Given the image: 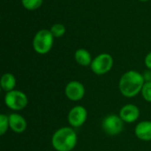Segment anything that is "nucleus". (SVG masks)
<instances>
[{"mask_svg": "<svg viewBox=\"0 0 151 151\" xmlns=\"http://www.w3.org/2000/svg\"><path fill=\"white\" fill-rule=\"evenodd\" d=\"M88 118V112L85 107L81 105H76L73 107L67 116L68 123L71 127L78 128L81 127L86 122Z\"/></svg>", "mask_w": 151, "mask_h": 151, "instance_id": "7", "label": "nucleus"}, {"mask_svg": "<svg viewBox=\"0 0 151 151\" xmlns=\"http://www.w3.org/2000/svg\"><path fill=\"white\" fill-rule=\"evenodd\" d=\"M139 1H141V2H147V1H149V0H139Z\"/></svg>", "mask_w": 151, "mask_h": 151, "instance_id": "20", "label": "nucleus"}, {"mask_svg": "<svg viewBox=\"0 0 151 151\" xmlns=\"http://www.w3.org/2000/svg\"><path fill=\"white\" fill-rule=\"evenodd\" d=\"M75 61L82 65V66H88L92 63V58L90 53L85 49H79L74 53Z\"/></svg>", "mask_w": 151, "mask_h": 151, "instance_id": "12", "label": "nucleus"}, {"mask_svg": "<svg viewBox=\"0 0 151 151\" xmlns=\"http://www.w3.org/2000/svg\"><path fill=\"white\" fill-rule=\"evenodd\" d=\"M136 137L142 141H151V121L145 120L137 124L134 130Z\"/></svg>", "mask_w": 151, "mask_h": 151, "instance_id": "11", "label": "nucleus"}, {"mask_svg": "<svg viewBox=\"0 0 151 151\" xmlns=\"http://www.w3.org/2000/svg\"><path fill=\"white\" fill-rule=\"evenodd\" d=\"M144 63H145V65L148 69H150L151 71V52H150L146 58H145V60H144Z\"/></svg>", "mask_w": 151, "mask_h": 151, "instance_id": "18", "label": "nucleus"}, {"mask_svg": "<svg viewBox=\"0 0 151 151\" xmlns=\"http://www.w3.org/2000/svg\"><path fill=\"white\" fill-rule=\"evenodd\" d=\"M113 66V58L108 53H102L96 56L90 65L91 70L97 75H104L110 72Z\"/></svg>", "mask_w": 151, "mask_h": 151, "instance_id": "5", "label": "nucleus"}, {"mask_svg": "<svg viewBox=\"0 0 151 151\" xmlns=\"http://www.w3.org/2000/svg\"><path fill=\"white\" fill-rule=\"evenodd\" d=\"M140 116V110L139 108L132 104H126L120 109L119 117L125 123H134L135 122Z\"/></svg>", "mask_w": 151, "mask_h": 151, "instance_id": "9", "label": "nucleus"}, {"mask_svg": "<svg viewBox=\"0 0 151 151\" xmlns=\"http://www.w3.org/2000/svg\"><path fill=\"white\" fill-rule=\"evenodd\" d=\"M0 83L2 89L7 93L12 90H14V88L16 86V79L13 74L7 73L3 74Z\"/></svg>", "mask_w": 151, "mask_h": 151, "instance_id": "13", "label": "nucleus"}, {"mask_svg": "<svg viewBox=\"0 0 151 151\" xmlns=\"http://www.w3.org/2000/svg\"><path fill=\"white\" fill-rule=\"evenodd\" d=\"M54 42V36L51 34L50 30L42 29L38 31L34 39H33V48L35 52L38 54H46L48 53L52 46Z\"/></svg>", "mask_w": 151, "mask_h": 151, "instance_id": "3", "label": "nucleus"}, {"mask_svg": "<svg viewBox=\"0 0 151 151\" xmlns=\"http://www.w3.org/2000/svg\"><path fill=\"white\" fill-rule=\"evenodd\" d=\"M143 76H144L145 81H151V71L146 72Z\"/></svg>", "mask_w": 151, "mask_h": 151, "instance_id": "19", "label": "nucleus"}, {"mask_svg": "<svg viewBox=\"0 0 151 151\" xmlns=\"http://www.w3.org/2000/svg\"><path fill=\"white\" fill-rule=\"evenodd\" d=\"M142 95L147 102L151 103V81H145L142 89Z\"/></svg>", "mask_w": 151, "mask_h": 151, "instance_id": "16", "label": "nucleus"}, {"mask_svg": "<svg viewBox=\"0 0 151 151\" xmlns=\"http://www.w3.org/2000/svg\"><path fill=\"white\" fill-rule=\"evenodd\" d=\"M5 105L12 111H21L28 104L27 96L19 90H12L7 92L4 96Z\"/></svg>", "mask_w": 151, "mask_h": 151, "instance_id": "4", "label": "nucleus"}, {"mask_svg": "<svg viewBox=\"0 0 151 151\" xmlns=\"http://www.w3.org/2000/svg\"><path fill=\"white\" fill-rule=\"evenodd\" d=\"M9 127V117L4 114L0 115V134L4 135Z\"/></svg>", "mask_w": 151, "mask_h": 151, "instance_id": "17", "label": "nucleus"}, {"mask_svg": "<svg viewBox=\"0 0 151 151\" xmlns=\"http://www.w3.org/2000/svg\"><path fill=\"white\" fill-rule=\"evenodd\" d=\"M102 128L108 135H118L123 131L124 121L121 119L119 115L118 116L115 114H111L104 119L102 122Z\"/></svg>", "mask_w": 151, "mask_h": 151, "instance_id": "6", "label": "nucleus"}, {"mask_svg": "<svg viewBox=\"0 0 151 151\" xmlns=\"http://www.w3.org/2000/svg\"><path fill=\"white\" fill-rule=\"evenodd\" d=\"M144 83L145 79L142 73L137 71L130 70L121 76L119 88L120 93L125 97L132 98L142 92Z\"/></svg>", "mask_w": 151, "mask_h": 151, "instance_id": "1", "label": "nucleus"}, {"mask_svg": "<svg viewBox=\"0 0 151 151\" xmlns=\"http://www.w3.org/2000/svg\"><path fill=\"white\" fill-rule=\"evenodd\" d=\"M66 97L71 101H80L84 97L85 88L82 83L78 81H70L65 88Z\"/></svg>", "mask_w": 151, "mask_h": 151, "instance_id": "8", "label": "nucleus"}, {"mask_svg": "<svg viewBox=\"0 0 151 151\" xmlns=\"http://www.w3.org/2000/svg\"><path fill=\"white\" fill-rule=\"evenodd\" d=\"M51 143L57 151H72L77 144V134L72 127H61L52 135Z\"/></svg>", "mask_w": 151, "mask_h": 151, "instance_id": "2", "label": "nucleus"}, {"mask_svg": "<svg viewBox=\"0 0 151 151\" xmlns=\"http://www.w3.org/2000/svg\"><path fill=\"white\" fill-rule=\"evenodd\" d=\"M50 32L53 35L54 37H61L65 35V27L63 24L60 23H57L54 24L51 27H50Z\"/></svg>", "mask_w": 151, "mask_h": 151, "instance_id": "15", "label": "nucleus"}, {"mask_svg": "<svg viewBox=\"0 0 151 151\" xmlns=\"http://www.w3.org/2000/svg\"><path fill=\"white\" fill-rule=\"evenodd\" d=\"M9 117V127L17 134L23 133L27 128L26 119L18 113H12Z\"/></svg>", "mask_w": 151, "mask_h": 151, "instance_id": "10", "label": "nucleus"}, {"mask_svg": "<svg viewBox=\"0 0 151 151\" xmlns=\"http://www.w3.org/2000/svg\"><path fill=\"white\" fill-rule=\"evenodd\" d=\"M42 1L43 0H21V4L27 10L33 11L38 9L42 5Z\"/></svg>", "mask_w": 151, "mask_h": 151, "instance_id": "14", "label": "nucleus"}]
</instances>
